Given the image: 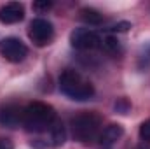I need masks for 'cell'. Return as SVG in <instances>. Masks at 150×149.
<instances>
[{"instance_id": "cell-13", "label": "cell", "mask_w": 150, "mask_h": 149, "mask_svg": "<svg viewBox=\"0 0 150 149\" xmlns=\"http://www.w3.org/2000/svg\"><path fill=\"white\" fill-rule=\"evenodd\" d=\"M113 109H115V112H119V114H127V112L131 111V104L127 102V98H119L115 102Z\"/></svg>"}, {"instance_id": "cell-15", "label": "cell", "mask_w": 150, "mask_h": 149, "mask_svg": "<svg viewBox=\"0 0 150 149\" xmlns=\"http://www.w3.org/2000/svg\"><path fill=\"white\" fill-rule=\"evenodd\" d=\"M52 7V2H47V0H37V2H33V11H37V12H47L49 9Z\"/></svg>"}, {"instance_id": "cell-7", "label": "cell", "mask_w": 150, "mask_h": 149, "mask_svg": "<svg viewBox=\"0 0 150 149\" xmlns=\"http://www.w3.org/2000/svg\"><path fill=\"white\" fill-rule=\"evenodd\" d=\"M23 111L25 107L18 104H5L0 107V125L7 128L23 126Z\"/></svg>"}, {"instance_id": "cell-14", "label": "cell", "mask_w": 150, "mask_h": 149, "mask_svg": "<svg viewBox=\"0 0 150 149\" xmlns=\"http://www.w3.org/2000/svg\"><path fill=\"white\" fill-rule=\"evenodd\" d=\"M140 139L145 142H150V119L143 121L140 125Z\"/></svg>"}, {"instance_id": "cell-11", "label": "cell", "mask_w": 150, "mask_h": 149, "mask_svg": "<svg viewBox=\"0 0 150 149\" xmlns=\"http://www.w3.org/2000/svg\"><path fill=\"white\" fill-rule=\"evenodd\" d=\"M79 18L84 23H87L89 27H96V25H101L103 23V14L100 11L93 9V7H82L79 11Z\"/></svg>"}, {"instance_id": "cell-2", "label": "cell", "mask_w": 150, "mask_h": 149, "mask_svg": "<svg viewBox=\"0 0 150 149\" xmlns=\"http://www.w3.org/2000/svg\"><path fill=\"white\" fill-rule=\"evenodd\" d=\"M59 90L63 95L77 102H86L94 97V86L74 69H67L59 75Z\"/></svg>"}, {"instance_id": "cell-16", "label": "cell", "mask_w": 150, "mask_h": 149, "mask_svg": "<svg viewBox=\"0 0 150 149\" xmlns=\"http://www.w3.org/2000/svg\"><path fill=\"white\" fill-rule=\"evenodd\" d=\"M131 28V23H127V21H120V23H117V25H113L112 28V32H127Z\"/></svg>"}, {"instance_id": "cell-3", "label": "cell", "mask_w": 150, "mask_h": 149, "mask_svg": "<svg viewBox=\"0 0 150 149\" xmlns=\"http://www.w3.org/2000/svg\"><path fill=\"white\" fill-rule=\"evenodd\" d=\"M72 135L80 144H93L101 133V116L96 112H82L75 116L70 123Z\"/></svg>"}, {"instance_id": "cell-5", "label": "cell", "mask_w": 150, "mask_h": 149, "mask_svg": "<svg viewBox=\"0 0 150 149\" xmlns=\"http://www.w3.org/2000/svg\"><path fill=\"white\" fill-rule=\"evenodd\" d=\"M0 54L11 63H19L28 56V47L21 39L5 37L0 40Z\"/></svg>"}, {"instance_id": "cell-12", "label": "cell", "mask_w": 150, "mask_h": 149, "mask_svg": "<svg viewBox=\"0 0 150 149\" xmlns=\"http://www.w3.org/2000/svg\"><path fill=\"white\" fill-rule=\"evenodd\" d=\"M101 47L107 51V53H117L119 51V40L117 37H113V35H108V37H105L101 40Z\"/></svg>"}, {"instance_id": "cell-8", "label": "cell", "mask_w": 150, "mask_h": 149, "mask_svg": "<svg viewBox=\"0 0 150 149\" xmlns=\"http://www.w3.org/2000/svg\"><path fill=\"white\" fill-rule=\"evenodd\" d=\"M25 18V5L19 2H7L0 5V23L2 25H14Z\"/></svg>"}, {"instance_id": "cell-4", "label": "cell", "mask_w": 150, "mask_h": 149, "mask_svg": "<svg viewBox=\"0 0 150 149\" xmlns=\"http://www.w3.org/2000/svg\"><path fill=\"white\" fill-rule=\"evenodd\" d=\"M28 37L37 47H44L54 37V27L44 18H35L28 27Z\"/></svg>"}, {"instance_id": "cell-9", "label": "cell", "mask_w": 150, "mask_h": 149, "mask_svg": "<svg viewBox=\"0 0 150 149\" xmlns=\"http://www.w3.org/2000/svg\"><path fill=\"white\" fill-rule=\"evenodd\" d=\"M122 135H124L122 125L112 123V125H108V126H105V128L101 130V133H100V137H98V142L101 144V148H110V146L115 144Z\"/></svg>"}, {"instance_id": "cell-10", "label": "cell", "mask_w": 150, "mask_h": 149, "mask_svg": "<svg viewBox=\"0 0 150 149\" xmlns=\"http://www.w3.org/2000/svg\"><path fill=\"white\" fill-rule=\"evenodd\" d=\"M65 140H67L65 125H63L59 119H56V121L52 123V126L49 128V140H47V144L52 146V148H59V146L65 144Z\"/></svg>"}, {"instance_id": "cell-6", "label": "cell", "mask_w": 150, "mask_h": 149, "mask_svg": "<svg viewBox=\"0 0 150 149\" xmlns=\"http://www.w3.org/2000/svg\"><path fill=\"white\" fill-rule=\"evenodd\" d=\"M70 44L79 51H91L101 46V37L91 28H75L70 34Z\"/></svg>"}, {"instance_id": "cell-18", "label": "cell", "mask_w": 150, "mask_h": 149, "mask_svg": "<svg viewBox=\"0 0 150 149\" xmlns=\"http://www.w3.org/2000/svg\"><path fill=\"white\" fill-rule=\"evenodd\" d=\"M101 149H110V148H101Z\"/></svg>"}, {"instance_id": "cell-17", "label": "cell", "mask_w": 150, "mask_h": 149, "mask_svg": "<svg viewBox=\"0 0 150 149\" xmlns=\"http://www.w3.org/2000/svg\"><path fill=\"white\" fill-rule=\"evenodd\" d=\"M0 149H14V144H12V140L0 137Z\"/></svg>"}, {"instance_id": "cell-1", "label": "cell", "mask_w": 150, "mask_h": 149, "mask_svg": "<svg viewBox=\"0 0 150 149\" xmlns=\"http://www.w3.org/2000/svg\"><path fill=\"white\" fill-rule=\"evenodd\" d=\"M56 119L58 117H56L54 107L45 102H32L23 111V126L30 133L49 132V128Z\"/></svg>"}]
</instances>
